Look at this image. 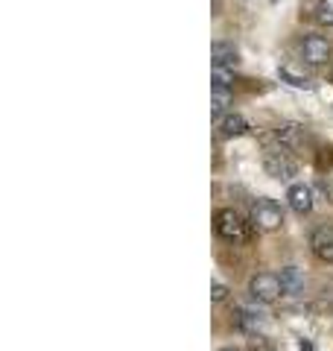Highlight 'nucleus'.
<instances>
[{
  "mask_svg": "<svg viewBox=\"0 0 333 351\" xmlns=\"http://www.w3.org/2000/svg\"><path fill=\"white\" fill-rule=\"evenodd\" d=\"M231 82H234V73H231L228 68L210 71V88H214V91H231Z\"/></svg>",
  "mask_w": 333,
  "mask_h": 351,
  "instance_id": "obj_13",
  "label": "nucleus"
},
{
  "mask_svg": "<svg viewBox=\"0 0 333 351\" xmlns=\"http://www.w3.org/2000/svg\"><path fill=\"white\" fill-rule=\"evenodd\" d=\"M263 170L278 182H293V176H298V161L290 156V149L269 147L263 152Z\"/></svg>",
  "mask_w": 333,
  "mask_h": 351,
  "instance_id": "obj_1",
  "label": "nucleus"
},
{
  "mask_svg": "<svg viewBox=\"0 0 333 351\" xmlns=\"http://www.w3.org/2000/svg\"><path fill=\"white\" fill-rule=\"evenodd\" d=\"M237 325L243 328V331H258V325H260V313H254L249 311V307H237Z\"/></svg>",
  "mask_w": 333,
  "mask_h": 351,
  "instance_id": "obj_14",
  "label": "nucleus"
},
{
  "mask_svg": "<svg viewBox=\"0 0 333 351\" xmlns=\"http://www.w3.org/2000/svg\"><path fill=\"white\" fill-rule=\"evenodd\" d=\"M278 278H281L284 295H298L304 290V272L298 267H284L281 272H278Z\"/></svg>",
  "mask_w": 333,
  "mask_h": 351,
  "instance_id": "obj_10",
  "label": "nucleus"
},
{
  "mask_svg": "<svg viewBox=\"0 0 333 351\" xmlns=\"http://www.w3.org/2000/svg\"><path fill=\"white\" fill-rule=\"evenodd\" d=\"M214 228L222 240H228V243L246 240V219H243L234 208H219L217 217H214Z\"/></svg>",
  "mask_w": 333,
  "mask_h": 351,
  "instance_id": "obj_2",
  "label": "nucleus"
},
{
  "mask_svg": "<svg viewBox=\"0 0 333 351\" xmlns=\"http://www.w3.org/2000/svg\"><path fill=\"white\" fill-rule=\"evenodd\" d=\"M310 252L321 263H333V226H316L310 234Z\"/></svg>",
  "mask_w": 333,
  "mask_h": 351,
  "instance_id": "obj_6",
  "label": "nucleus"
},
{
  "mask_svg": "<svg viewBox=\"0 0 333 351\" xmlns=\"http://www.w3.org/2000/svg\"><path fill=\"white\" fill-rule=\"evenodd\" d=\"M251 223H254V228H260V232H278V228L284 226L281 205L263 196V199H258L251 205Z\"/></svg>",
  "mask_w": 333,
  "mask_h": 351,
  "instance_id": "obj_4",
  "label": "nucleus"
},
{
  "mask_svg": "<svg viewBox=\"0 0 333 351\" xmlns=\"http://www.w3.org/2000/svg\"><path fill=\"white\" fill-rule=\"evenodd\" d=\"M219 129H222V135L225 138H240V135H249L251 132L249 120L243 114H225L222 117V123H219Z\"/></svg>",
  "mask_w": 333,
  "mask_h": 351,
  "instance_id": "obj_12",
  "label": "nucleus"
},
{
  "mask_svg": "<svg viewBox=\"0 0 333 351\" xmlns=\"http://www.w3.org/2000/svg\"><path fill=\"white\" fill-rule=\"evenodd\" d=\"M278 76H281V82H286V85H293V88H313V80L301 71V68H295V64H281L278 68Z\"/></svg>",
  "mask_w": 333,
  "mask_h": 351,
  "instance_id": "obj_11",
  "label": "nucleus"
},
{
  "mask_svg": "<svg viewBox=\"0 0 333 351\" xmlns=\"http://www.w3.org/2000/svg\"><path fill=\"white\" fill-rule=\"evenodd\" d=\"M219 351H240V348H234V346H225V348H219Z\"/></svg>",
  "mask_w": 333,
  "mask_h": 351,
  "instance_id": "obj_18",
  "label": "nucleus"
},
{
  "mask_svg": "<svg viewBox=\"0 0 333 351\" xmlns=\"http://www.w3.org/2000/svg\"><path fill=\"white\" fill-rule=\"evenodd\" d=\"M231 103V91H214L210 94V114L214 117H222L225 114V108Z\"/></svg>",
  "mask_w": 333,
  "mask_h": 351,
  "instance_id": "obj_15",
  "label": "nucleus"
},
{
  "mask_svg": "<svg viewBox=\"0 0 333 351\" xmlns=\"http://www.w3.org/2000/svg\"><path fill=\"white\" fill-rule=\"evenodd\" d=\"M301 59L307 64H313V68L325 64L330 59V44H328V38H321V36H304L301 38Z\"/></svg>",
  "mask_w": 333,
  "mask_h": 351,
  "instance_id": "obj_5",
  "label": "nucleus"
},
{
  "mask_svg": "<svg viewBox=\"0 0 333 351\" xmlns=\"http://www.w3.org/2000/svg\"><path fill=\"white\" fill-rule=\"evenodd\" d=\"M249 295L254 302H260V304L278 302L284 295L281 278H278L275 272H258V276H251V281H249Z\"/></svg>",
  "mask_w": 333,
  "mask_h": 351,
  "instance_id": "obj_3",
  "label": "nucleus"
},
{
  "mask_svg": "<svg viewBox=\"0 0 333 351\" xmlns=\"http://www.w3.org/2000/svg\"><path fill=\"white\" fill-rule=\"evenodd\" d=\"M272 135L278 141V147H284V149H301L307 141V132L301 123H281V126H275Z\"/></svg>",
  "mask_w": 333,
  "mask_h": 351,
  "instance_id": "obj_7",
  "label": "nucleus"
},
{
  "mask_svg": "<svg viewBox=\"0 0 333 351\" xmlns=\"http://www.w3.org/2000/svg\"><path fill=\"white\" fill-rule=\"evenodd\" d=\"M228 287H225V284H222V281H214V284H210V299H214V302H225L228 299Z\"/></svg>",
  "mask_w": 333,
  "mask_h": 351,
  "instance_id": "obj_17",
  "label": "nucleus"
},
{
  "mask_svg": "<svg viewBox=\"0 0 333 351\" xmlns=\"http://www.w3.org/2000/svg\"><path fill=\"white\" fill-rule=\"evenodd\" d=\"M210 59H214V68H234L237 64V50H234V44H228V41H214L210 44Z\"/></svg>",
  "mask_w": 333,
  "mask_h": 351,
  "instance_id": "obj_9",
  "label": "nucleus"
},
{
  "mask_svg": "<svg viewBox=\"0 0 333 351\" xmlns=\"http://www.w3.org/2000/svg\"><path fill=\"white\" fill-rule=\"evenodd\" d=\"M330 82H333V68H330Z\"/></svg>",
  "mask_w": 333,
  "mask_h": 351,
  "instance_id": "obj_19",
  "label": "nucleus"
},
{
  "mask_svg": "<svg viewBox=\"0 0 333 351\" xmlns=\"http://www.w3.org/2000/svg\"><path fill=\"white\" fill-rule=\"evenodd\" d=\"M286 202H290V208L295 214H310L313 211V188L310 184H290V191H286Z\"/></svg>",
  "mask_w": 333,
  "mask_h": 351,
  "instance_id": "obj_8",
  "label": "nucleus"
},
{
  "mask_svg": "<svg viewBox=\"0 0 333 351\" xmlns=\"http://www.w3.org/2000/svg\"><path fill=\"white\" fill-rule=\"evenodd\" d=\"M313 18L319 21L321 27H333V0H319Z\"/></svg>",
  "mask_w": 333,
  "mask_h": 351,
  "instance_id": "obj_16",
  "label": "nucleus"
}]
</instances>
